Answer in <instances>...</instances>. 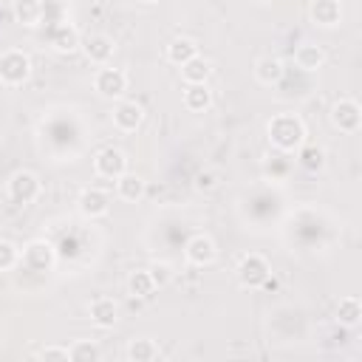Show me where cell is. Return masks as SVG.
I'll use <instances>...</instances> for the list:
<instances>
[{
    "label": "cell",
    "instance_id": "obj_22",
    "mask_svg": "<svg viewBox=\"0 0 362 362\" xmlns=\"http://www.w3.org/2000/svg\"><path fill=\"white\" fill-rule=\"evenodd\" d=\"M255 79L260 85H274L283 79V62L277 57H260L255 62Z\"/></svg>",
    "mask_w": 362,
    "mask_h": 362
},
{
    "label": "cell",
    "instance_id": "obj_30",
    "mask_svg": "<svg viewBox=\"0 0 362 362\" xmlns=\"http://www.w3.org/2000/svg\"><path fill=\"white\" fill-rule=\"evenodd\" d=\"M215 184H218V173H215V170H201V173L195 175V187L204 189V192L212 189Z\"/></svg>",
    "mask_w": 362,
    "mask_h": 362
},
{
    "label": "cell",
    "instance_id": "obj_15",
    "mask_svg": "<svg viewBox=\"0 0 362 362\" xmlns=\"http://www.w3.org/2000/svg\"><path fill=\"white\" fill-rule=\"evenodd\" d=\"M311 20L317 23V25H322V28H334V25H339V20H342V6H339V0H311Z\"/></svg>",
    "mask_w": 362,
    "mask_h": 362
},
{
    "label": "cell",
    "instance_id": "obj_20",
    "mask_svg": "<svg viewBox=\"0 0 362 362\" xmlns=\"http://www.w3.org/2000/svg\"><path fill=\"white\" fill-rule=\"evenodd\" d=\"M181 102H184V107H187L189 113H204V110L212 105V90L206 88V82H201V85H187Z\"/></svg>",
    "mask_w": 362,
    "mask_h": 362
},
{
    "label": "cell",
    "instance_id": "obj_25",
    "mask_svg": "<svg viewBox=\"0 0 362 362\" xmlns=\"http://www.w3.org/2000/svg\"><path fill=\"white\" fill-rule=\"evenodd\" d=\"M127 359L130 362H153L158 359V345L147 337H139V339H130L127 345Z\"/></svg>",
    "mask_w": 362,
    "mask_h": 362
},
{
    "label": "cell",
    "instance_id": "obj_29",
    "mask_svg": "<svg viewBox=\"0 0 362 362\" xmlns=\"http://www.w3.org/2000/svg\"><path fill=\"white\" fill-rule=\"evenodd\" d=\"M150 274H153L156 286H167V283L173 280V269H170L167 263H153V266H150Z\"/></svg>",
    "mask_w": 362,
    "mask_h": 362
},
{
    "label": "cell",
    "instance_id": "obj_31",
    "mask_svg": "<svg viewBox=\"0 0 362 362\" xmlns=\"http://www.w3.org/2000/svg\"><path fill=\"white\" fill-rule=\"evenodd\" d=\"M37 356H40V359H62V362H68V348H59V345H48V348H42Z\"/></svg>",
    "mask_w": 362,
    "mask_h": 362
},
{
    "label": "cell",
    "instance_id": "obj_17",
    "mask_svg": "<svg viewBox=\"0 0 362 362\" xmlns=\"http://www.w3.org/2000/svg\"><path fill=\"white\" fill-rule=\"evenodd\" d=\"M195 54H198V42H195L192 37H173V40L167 42V51H164L167 62H173V65H184V62L192 59Z\"/></svg>",
    "mask_w": 362,
    "mask_h": 362
},
{
    "label": "cell",
    "instance_id": "obj_24",
    "mask_svg": "<svg viewBox=\"0 0 362 362\" xmlns=\"http://www.w3.org/2000/svg\"><path fill=\"white\" fill-rule=\"evenodd\" d=\"M297 161H300L303 170L320 173V170L325 167V150L317 147V144H305V141H303V144L297 147Z\"/></svg>",
    "mask_w": 362,
    "mask_h": 362
},
{
    "label": "cell",
    "instance_id": "obj_28",
    "mask_svg": "<svg viewBox=\"0 0 362 362\" xmlns=\"http://www.w3.org/2000/svg\"><path fill=\"white\" fill-rule=\"evenodd\" d=\"M20 263V249L11 240H0V272H8Z\"/></svg>",
    "mask_w": 362,
    "mask_h": 362
},
{
    "label": "cell",
    "instance_id": "obj_8",
    "mask_svg": "<svg viewBox=\"0 0 362 362\" xmlns=\"http://www.w3.org/2000/svg\"><path fill=\"white\" fill-rule=\"evenodd\" d=\"M110 119H113V127H116V130L133 133V130H139L141 122H144V107H141L136 99H119L116 107H113V113H110Z\"/></svg>",
    "mask_w": 362,
    "mask_h": 362
},
{
    "label": "cell",
    "instance_id": "obj_10",
    "mask_svg": "<svg viewBox=\"0 0 362 362\" xmlns=\"http://www.w3.org/2000/svg\"><path fill=\"white\" fill-rule=\"evenodd\" d=\"M184 257H187L192 266H209V263L218 257V246H215V240H212L209 235L198 232V235H192V238L184 243Z\"/></svg>",
    "mask_w": 362,
    "mask_h": 362
},
{
    "label": "cell",
    "instance_id": "obj_5",
    "mask_svg": "<svg viewBox=\"0 0 362 362\" xmlns=\"http://www.w3.org/2000/svg\"><path fill=\"white\" fill-rule=\"evenodd\" d=\"M93 90L102 99H119L127 90V74L122 68H110V65H99V71L93 74Z\"/></svg>",
    "mask_w": 362,
    "mask_h": 362
},
{
    "label": "cell",
    "instance_id": "obj_11",
    "mask_svg": "<svg viewBox=\"0 0 362 362\" xmlns=\"http://www.w3.org/2000/svg\"><path fill=\"white\" fill-rule=\"evenodd\" d=\"M76 206L85 218H102V215L110 212V195L99 187H85L76 198Z\"/></svg>",
    "mask_w": 362,
    "mask_h": 362
},
{
    "label": "cell",
    "instance_id": "obj_1",
    "mask_svg": "<svg viewBox=\"0 0 362 362\" xmlns=\"http://www.w3.org/2000/svg\"><path fill=\"white\" fill-rule=\"evenodd\" d=\"M266 136L274 150L280 153H294L305 141V122L297 113H277L266 124Z\"/></svg>",
    "mask_w": 362,
    "mask_h": 362
},
{
    "label": "cell",
    "instance_id": "obj_4",
    "mask_svg": "<svg viewBox=\"0 0 362 362\" xmlns=\"http://www.w3.org/2000/svg\"><path fill=\"white\" fill-rule=\"evenodd\" d=\"M235 274H238L240 286H246V288H260V286H266V283H269L272 266H269V260H266L263 255L249 252V255H243V257L238 260Z\"/></svg>",
    "mask_w": 362,
    "mask_h": 362
},
{
    "label": "cell",
    "instance_id": "obj_26",
    "mask_svg": "<svg viewBox=\"0 0 362 362\" xmlns=\"http://www.w3.org/2000/svg\"><path fill=\"white\" fill-rule=\"evenodd\" d=\"M337 320H339L342 325H351V328H354V325L362 320V303H359V297H354V294L342 297L339 305H337Z\"/></svg>",
    "mask_w": 362,
    "mask_h": 362
},
{
    "label": "cell",
    "instance_id": "obj_32",
    "mask_svg": "<svg viewBox=\"0 0 362 362\" xmlns=\"http://www.w3.org/2000/svg\"><path fill=\"white\" fill-rule=\"evenodd\" d=\"M139 3H144V6H153V3H158V0H139Z\"/></svg>",
    "mask_w": 362,
    "mask_h": 362
},
{
    "label": "cell",
    "instance_id": "obj_12",
    "mask_svg": "<svg viewBox=\"0 0 362 362\" xmlns=\"http://www.w3.org/2000/svg\"><path fill=\"white\" fill-rule=\"evenodd\" d=\"M79 48L85 51L88 62H93V65H107L113 57V40L107 34H90L79 42Z\"/></svg>",
    "mask_w": 362,
    "mask_h": 362
},
{
    "label": "cell",
    "instance_id": "obj_19",
    "mask_svg": "<svg viewBox=\"0 0 362 362\" xmlns=\"http://www.w3.org/2000/svg\"><path fill=\"white\" fill-rule=\"evenodd\" d=\"M14 17L20 25H40L42 17H45V0H17L14 3Z\"/></svg>",
    "mask_w": 362,
    "mask_h": 362
},
{
    "label": "cell",
    "instance_id": "obj_13",
    "mask_svg": "<svg viewBox=\"0 0 362 362\" xmlns=\"http://www.w3.org/2000/svg\"><path fill=\"white\" fill-rule=\"evenodd\" d=\"M88 317L99 328H113L116 320H119V305L110 297H96V300L88 303Z\"/></svg>",
    "mask_w": 362,
    "mask_h": 362
},
{
    "label": "cell",
    "instance_id": "obj_6",
    "mask_svg": "<svg viewBox=\"0 0 362 362\" xmlns=\"http://www.w3.org/2000/svg\"><path fill=\"white\" fill-rule=\"evenodd\" d=\"M93 173H96L99 178L116 181L122 173H127V156H124L119 147H102V150L93 156Z\"/></svg>",
    "mask_w": 362,
    "mask_h": 362
},
{
    "label": "cell",
    "instance_id": "obj_3",
    "mask_svg": "<svg viewBox=\"0 0 362 362\" xmlns=\"http://www.w3.org/2000/svg\"><path fill=\"white\" fill-rule=\"evenodd\" d=\"M28 76H31V59H28V54H23L17 48L0 54V82L6 88H20Z\"/></svg>",
    "mask_w": 362,
    "mask_h": 362
},
{
    "label": "cell",
    "instance_id": "obj_7",
    "mask_svg": "<svg viewBox=\"0 0 362 362\" xmlns=\"http://www.w3.org/2000/svg\"><path fill=\"white\" fill-rule=\"evenodd\" d=\"M54 260H57V252H54V246H51L48 240H42V238L31 240V243L20 252V263H23L25 269H31V272H48V269L54 266Z\"/></svg>",
    "mask_w": 362,
    "mask_h": 362
},
{
    "label": "cell",
    "instance_id": "obj_27",
    "mask_svg": "<svg viewBox=\"0 0 362 362\" xmlns=\"http://www.w3.org/2000/svg\"><path fill=\"white\" fill-rule=\"evenodd\" d=\"M99 356H102V351L93 339H76L68 348V359H74V362H96Z\"/></svg>",
    "mask_w": 362,
    "mask_h": 362
},
{
    "label": "cell",
    "instance_id": "obj_21",
    "mask_svg": "<svg viewBox=\"0 0 362 362\" xmlns=\"http://www.w3.org/2000/svg\"><path fill=\"white\" fill-rule=\"evenodd\" d=\"M156 288H158V286H156L150 269H136V272H130V277H127V291H130V297L147 300V297L156 294Z\"/></svg>",
    "mask_w": 362,
    "mask_h": 362
},
{
    "label": "cell",
    "instance_id": "obj_9",
    "mask_svg": "<svg viewBox=\"0 0 362 362\" xmlns=\"http://www.w3.org/2000/svg\"><path fill=\"white\" fill-rule=\"evenodd\" d=\"M331 122L342 133H356L362 124V107L356 105V99H337L331 105Z\"/></svg>",
    "mask_w": 362,
    "mask_h": 362
},
{
    "label": "cell",
    "instance_id": "obj_2",
    "mask_svg": "<svg viewBox=\"0 0 362 362\" xmlns=\"http://www.w3.org/2000/svg\"><path fill=\"white\" fill-rule=\"evenodd\" d=\"M6 192H8V201L17 204V206H28L40 198L42 192V184L40 178L31 173V170H17L8 175V184H6Z\"/></svg>",
    "mask_w": 362,
    "mask_h": 362
},
{
    "label": "cell",
    "instance_id": "obj_16",
    "mask_svg": "<svg viewBox=\"0 0 362 362\" xmlns=\"http://www.w3.org/2000/svg\"><path fill=\"white\" fill-rule=\"evenodd\" d=\"M322 62H325L322 45H317V42H300V45L294 48V65H297L300 71L311 74V71L322 68Z\"/></svg>",
    "mask_w": 362,
    "mask_h": 362
},
{
    "label": "cell",
    "instance_id": "obj_18",
    "mask_svg": "<svg viewBox=\"0 0 362 362\" xmlns=\"http://www.w3.org/2000/svg\"><path fill=\"white\" fill-rule=\"evenodd\" d=\"M116 195L127 204H136L144 198V178L136 175V173H122L116 178Z\"/></svg>",
    "mask_w": 362,
    "mask_h": 362
},
{
    "label": "cell",
    "instance_id": "obj_14",
    "mask_svg": "<svg viewBox=\"0 0 362 362\" xmlns=\"http://www.w3.org/2000/svg\"><path fill=\"white\" fill-rule=\"evenodd\" d=\"M48 42H51V48H54L57 54H71V51H76V48H79L82 37H79V31H76L74 25L59 23V25H54V28H51Z\"/></svg>",
    "mask_w": 362,
    "mask_h": 362
},
{
    "label": "cell",
    "instance_id": "obj_23",
    "mask_svg": "<svg viewBox=\"0 0 362 362\" xmlns=\"http://www.w3.org/2000/svg\"><path fill=\"white\" fill-rule=\"evenodd\" d=\"M181 68V79L187 82V85H201V82H206V76H209V71H212V65L204 59V57H192V59H187L184 65H178Z\"/></svg>",
    "mask_w": 362,
    "mask_h": 362
}]
</instances>
